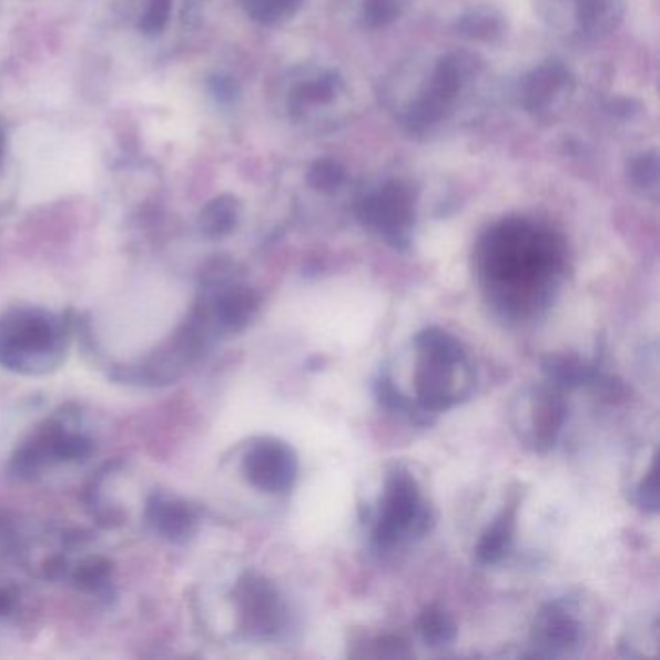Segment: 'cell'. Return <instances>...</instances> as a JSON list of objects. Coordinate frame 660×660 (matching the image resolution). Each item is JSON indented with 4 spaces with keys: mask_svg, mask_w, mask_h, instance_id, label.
<instances>
[{
    "mask_svg": "<svg viewBox=\"0 0 660 660\" xmlns=\"http://www.w3.org/2000/svg\"><path fill=\"white\" fill-rule=\"evenodd\" d=\"M529 410H531V423L529 428H525L521 438L539 451L552 448L568 417V407L562 395L556 392V387L555 389L537 387L531 395Z\"/></svg>",
    "mask_w": 660,
    "mask_h": 660,
    "instance_id": "obj_11",
    "label": "cell"
},
{
    "mask_svg": "<svg viewBox=\"0 0 660 660\" xmlns=\"http://www.w3.org/2000/svg\"><path fill=\"white\" fill-rule=\"evenodd\" d=\"M636 501H638L639 509L646 511V514H657L659 511L657 464L651 465V469L647 471L646 477L641 478L638 490H636Z\"/></svg>",
    "mask_w": 660,
    "mask_h": 660,
    "instance_id": "obj_26",
    "label": "cell"
},
{
    "mask_svg": "<svg viewBox=\"0 0 660 660\" xmlns=\"http://www.w3.org/2000/svg\"><path fill=\"white\" fill-rule=\"evenodd\" d=\"M171 2L173 0H150V7L145 10V14L142 16L140 28L145 33H158V31L163 30L165 23H167L169 14H171Z\"/></svg>",
    "mask_w": 660,
    "mask_h": 660,
    "instance_id": "obj_28",
    "label": "cell"
},
{
    "mask_svg": "<svg viewBox=\"0 0 660 660\" xmlns=\"http://www.w3.org/2000/svg\"><path fill=\"white\" fill-rule=\"evenodd\" d=\"M378 657H405V643L399 638H382L374 643Z\"/></svg>",
    "mask_w": 660,
    "mask_h": 660,
    "instance_id": "obj_30",
    "label": "cell"
},
{
    "mask_svg": "<svg viewBox=\"0 0 660 660\" xmlns=\"http://www.w3.org/2000/svg\"><path fill=\"white\" fill-rule=\"evenodd\" d=\"M542 373L556 389H573L595 376L591 366L576 355H548Z\"/></svg>",
    "mask_w": 660,
    "mask_h": 660,
    "instance_id": "obj_18",
    "label": "cell"
},
{
    "mask_svg": "<svg viewBox=\"0 0 660 660\" xmlns=\"http://www.w3.org/2000/svg\"><path fill=\"white\" fill-rule=\"evenodd\" d=\"M532 646L545 657L576 653L583 643V628L563 602H550L532 626Z\"/></svg>",
    "mask_w": 660,
    "mask_h": 660,
    "instance_id": "obj_9",
    "label": "cell"
},
{
    "mask_svg": "<svg viewBox=\"0 0 660 660\" xmlns=\"http://www.w3.org/2000/svg\"><path fill=\"white\" fill-rule=\"evenodd\" d=\"M246 480L256 490L266 494H285L295 485L298 457L295 449L277 438L254 441L243 459Z\"/></svg>",
    "mask_w": 660,
    "mask_h": 660,
    "instance_id": "obj_7",
    "label": "cell"
},
{
    "mask_svg": "<svg viewBox=\"0 0 660 660\" xmlns=\"http://www.w3.org/2000/svg\"><path fill=\"white\" fill-rule=\"evenodd\" d=\"M571 74L560 61H547L532 69L524 82V106L532 114L547 113L556 99L568 92Z\"/></svg>",
    "mask_w": 660,
    "mask_h": 660,
    "instance_id": "obj_12",
    "label": "cell"
},
{
    "mask_svg": "<svg viewBox=\"0 0 660 660\" xmlns=\"http://www.w3.org/2000/svg\"><path fill=\"white\" fill-rule=\"evenodd\" d=\"M111 571H113V566L106 558L93 556V558H88L78 566L72 579H74L78 589L92 592V595H103V592L109 591Z\"/></svg>",
    "mask_w": 660,
    "mask_h": 660,
    "instance_id": "obj_22",
    "label": "cell"
},
{
    "mask_svg": "<svg viewBox=\"0 0 660 660\" xmlns=\"http://www.w3.org/2000/svg\"><path fill=\"white\" fill-rule=\"evenodd\" d=\"M454 30L457 31V35L469 39V41L496 43L506 35L508 22H506V16L501 14L498 8L477 7L459 16Z\"/></svg>",
    "mask_w": 660,
    "mask_h": 660,
    "instance_id": "obj_14",
    "label": "cell"
},
{
    "mask_svg": "<svg viewBox=\"0 0 660 660\" xmlns=\"http://www.w3.org/2000/svg\"><path fill=\"white\" fill-rule=\"evenodd\" d=\"M238 217H241L238 200L225 194L205 205L200 213L197 225L207 238H223L235 231Z\"/></svg>",
    "mask_w": 660,
    "mask_h": 660,
    "instance_id": "obj_17",
    "label": "cell"
},
{
    "mask_svg": "<svg viewBox=\"0 0 660 660\" xmlns=\"http://www.w3.org/2000/svg\"><path fill=\"white\" fill-rule=\"evenodd\" d=\"M420 363L417 370V403L425 413L448 410L471 392V384L457 382L469 373L464 345L441 327H428L417 335Z\"/></svg>",
    "mask_w": 660,
    "mask_h": 660,
    "instance_id": "obj_3",
    "label": "cell"
},
{
    "mask_svg": "<svg viewBox=\"0 0 660 660\" xmlns=\"http://www.w3.org/2000/svg\"><path fill=\"white\" fill-rule=\"evenodd\" d=\"M376 397L384 409L394 410V413H409L410 410V403L403 397L402 392L386 376H382L376 382Z\"/></svg>",
    "mask_w": 660,
    "mask_h": 660,
    "instance_id": "obj_27",
    "label": "cell"
},
{
    "mask_svg": "<svg viewBox=\"0 0 660 660\" xmlns=\"http://www.w3.org/2000/svg\"><path fill=\"white\" fill-rule=\"evenodd\" d=\"M478 266L496 306L524 318L545 303L562 266V246L531 221L506 220L483 238Z\"/></svg>",
    "mask_w": 660,
    "mask_h": 660,
    "instance_id": "obj_1",
    "label": "cell"
},
{
    "mask_svg": "<svg viewBox=\"0 0 660 660\" xmlns=\"http://www.w3.org/2000/svg\"><path fill=\"white\" fill-rule=\"evenodd\" d=\"M343 92V80L337 72H322L318 77L308 78L288 95V111L301 114L308 106L327 105Z\"/></svg>",
    "mask_w": 660,
    "mask_h": 660,
    "instance_id": "obj_16",
    "label": "cell"
},
{
    "mask_svg": "<svg viewBox=\"0 0 660 660\" xmlns=\"http://www.w3.org/2000/svg\"><path fill=\"white\" fill-rule=\"evenodd\" d=\"M633 105H636V103H633L631 99L620 98L615 99L608 109L615 114H620V116H630V114L633 113V111H631Z\"/></svg>",
    "mask_w": 660,
    "mask_h": 660,
    "instance_id": "obj_31",
    "label": "cell"
},
{
    "mask_svg": "<svg viewBox=\"0 0 660 660\" xmlns=\"http://www.w3.org/2000/svg\"><path fill=\"white\" fill-rule=\"evenodd\" d=\"M478 67L477 59L469 53L456 51L440 57L425 90L407 109L405 124L413 132H423L444 121Z\"/></svg>",
    "mask_w": 660,
    "mask_h": 660,
    "instance_id": "obj_5",
    "label": "cell"
},
{
    "mask_svg": "<svg viewBox=\"0 0 660 660\" xmlns=\"http://www.w3.org/2000/svg\"><path fill=\"white\" fill-rule=\"evenodd\" d=\"M212 90L220 101H233L238 95V85L233 78L217 77L212 80Z\"/></svg>",
    "mask_w": 660,
    "mask_h": 660,
    "instance_id": "obj_29",
    "label": "cell"
},
{
    "mask_svg": "<svg viewBox=\"0 0 660 660\" xmlns=\"http://www.w3.org/2000/svg\"><path fill=\"white\" fill-rule=\"evenodd\" d=\"M399 12V0H363L361 22L368 30H379L394 23Z\"/></svg>",
    "mask_w": 660,
    "mask_h": 660,
    "instance_id": "obj_25",
    "label": "cell"
},
{
    "mask_svg": "<svg viewBox=\"0 0 660 660\" xmlns=\"http://www.w3.org/2000/svg\"><path fill=\"white\" fill-rule=\"evenodd\" d=\"M213 287L220 288L213 295L210 311L205 312V316L212 318L215 326L229 334L243 332L244 327L251 326L252 319L258 314V293L252 287L233 282L221 283Z\"/></svg>",
    "mask_w": 660,
    "mask_h": 660,
    "instance_id": "obj_10",
    "label": "cell"
},
{
    "mask_svg": "<svg viewBox=\"0 0 660 660\" xmlns=\"http://www.w3.org/2000/svg\"><path fill=\"white\" fill-rule=\"evenodd\" d=\"M417 192L403 181H387L366 194L357 205V217L366 229L382 236L395 251L409 248L415 225Z\"/></svg>",
    "mask_w": 660,
    "mask_h": 660,
    "instance_id": "obj_6",
    "label": "cell"
},
{
    "mask_svg": "<svg viewBox=\"0 0 660 660\" xmlns=\"http://www.w3.org/2000/svg\"><path fill=\"white\" fill-rule=\"evenodd\" d=\"M148 524L171 542H186L196 531L197 517L189 504L163 494H155L145 506Z\"/></svg>",
    "mask_w": 660,
    "mask_h": 660,
    "instance_id": "obj_13",
    "label": "cell"
},
{
    "mask_svg": "<svg viewBox=\"0 0 660 660\" xmlns=\"http://www.w3.org/2000/svg\"><path fill=\"white\" fill-rule=\"evenodd\" d=\"M433 527V514L420 498L417 480L405 469H394L373 529L374 545L392 548L405 537H423Z\"/></svg>",
    "mask_w": 660,
    "mask_h": 660,
    "instance_id": "obj_4",
    "label": "cell"
},
{
    "mask_svg": "<svg viewBox=\"0 0 660 660\" xmlns=\"http://www.w3.org/2000/svg\"><path fill=\"white\" fill-rule=\"evenodd\" d=\"M14 610V595L8 589H0V616L10 615Z\"/></svg>",
    "mask_w": 660,
    "mask_h": 660,
    "instance_id": "obj_32",
    "label": "cell"
},
{
    "mask_svg": "<svg viewBox=\"0 0 660 660\" xmlns=\"http://www.w3.org/2000/svg\"><path fill=\"white\" fill-rule=\"evenodd\" d=\"M630 183L641 192H654L659 186V153H641L633 158L628 167Z\"/></svg>",
    "mask_w": 660,
    "mask_h": 660,
    "instance_id": "obj_24",
    "label": "cell"
},
{
    "mask_svg": "<svg viewBox=\"0 0 660 660\" xmlns=\"http://www.w3.org/2000/svg\"><path fill=\"white\" fill-rule=\"evenodd\" d=\"M576 7L579 26L589 33L615 30L622 16V7L616 0H576Z\"/></svg>",
    "mask_w": 660,
    "mask_h": 660,
    "instance_id": "obj_19",
    "label": "cell"
},
{
    "mask_svg": "<svg viewBox=\"0 0 660 660\" xmlns=\"http://www.w3.org/2000/svg\"><path fill=\"white\" fill-rule=\"evenodd\" d=\"M514 531H516V506H509L494 519L493 525L486 527V531L478 540L477 550H475L477 562L483 566L500 562L501 558L508 555Z\"/></svg>",
    "mask_w": 660,
    "mask_h": 660,
    "instance_id": "obj_15",
    "label": "cell"
},
{
    "mask_svg": "<svg viewBox=\"0 0 660 660\" xmlns=\"http://www.w3.org/2000/svg\"><path fill=\"white\" fill-rule=\"evenodd\" d=\"M236 605L243 618L244 630L252 636L270 638L283 626V605L272 581L258 573H246L235 589Z\"/></svg>",
    "mask_w": 660,
    "mask_h": 660,
    "instance_id": "obj_8",
    "label": "cell"
},
{
    "mask_svg": "<svg viewBox=\"0 0 660 660\" xmlns=\"http://www.w3.org/2000/svg\"><path fill=\"white\" fill-rule=\"evenodd\" d=\"M345 181H347V171L343 167L342 161L335 158H319L318 161H314L306 175L308 186L322 194H334L342 189Z\"/></svg>",
    "mask_w": 660,
    "mask_h": 660,
    "instance_id": "obj_23",
    "label": "cell"
},
{
    "mask_svg": "<svg viewBox=\"0 0 660 660\" xmlns=\"http://www.w3.org/2000/svg\"><path fill=\"white\" fill-rule=\"evenodd\" d=\"M241 2L252 20L264 26H275L293 18L303 7L304 0H241Z\"/></svg>",
    "mask_w": 660,
    "mask_h": 660,
    "instance_id": "obj_21",
    "label": "cell"
},
{
    "mask_svg": "<svg viewBox=\"0 0 660 660\" xmlns=\"http://www.w3.org/2000/svg\"><path fill=\"white\" fill-rule=\"evenodd\" d=\"M64 324L38 308H20L0 318V365L16 373H45L61 363Z\"/></svg>",
    "mask_w": 660,
    "mask_h": 660,
    "instance_id": "obj_2",
    "label": "cell"
},
{
    "mask_svg": "<svg viewBox=\"0 0 660 660\" xmlns=\"http://www.w3.org/2000/svg\"><path fill=\"white\" fill-rule=\"evenodd\" d=\"M2 150H4V136H2V132H0V160H2Z\"/></svg>",
    "mask_w": 660,
    "mask_h": 660,
    "instance_id": "obj_33",
    "label": "cell"
},
{
    "mask_svg": "<svg viewBox=\"0 0 660 660\" xmlns=\"http://www.w3.org/2000/svg\"><path fill=\"white\" fill-rule=\"evenodd\" d=\"M417 631L425 646L438 649L451 646L456 641L457 626L446 610L428 607L418 618Z\"/></svg>",
    "mask_w": 660,
    "mask_h": 660,
    "instance_id": "obj_20",
    "label": "cell"
}]
</instances>
